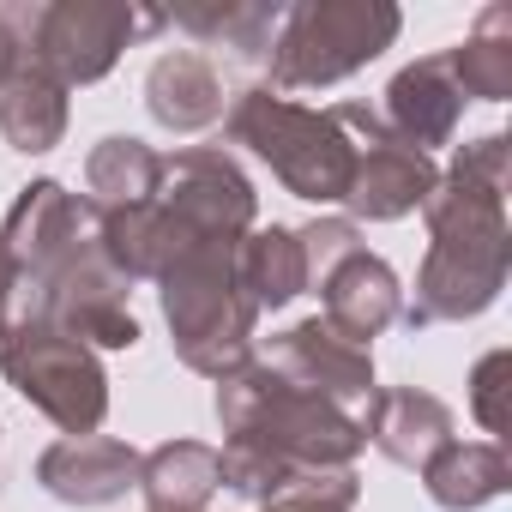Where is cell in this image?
<instances>
[{
  "mask_svg": "<svg viewBox=\"0 0 512 512\" xmlns=\"http://www.w3.org/2000/svg\"><path fill=\"white\" fill-rule=\"evenodd\" d=\"M139 458L127 440L109 434H79V440H55L37 458V482L61 500V506H109L127 488H139Z\"/></svg>",
  "mask_w": 512,
  "mask_h": 512,
  "instance_id": "13",
  "label": "cell"
},
{
  "mask_svg": "<svg viewBox=\"0 0 512 512\" xmlns=\"http://www.w3.org/2000/svg\"><path fill=\"white\" fill-rule=\"evenodd\" d=\"M362 434H368V446L380 458H392L404 470H422L446 440H458L452 434V410L434 392H422V386H386V392H374L368 410H362Z\"/></svg>",
  "mask_w": 512,
  "mask_h": 512,
  "instance_id": "15",
  "label": "cell"
},
{
  "mask_svg": "<svg viewBox=\"0 0 512 512\" xmlns=\"http://www.w3.org/2000/svg\"><path fill=\"white\" fill-rule=\"evenodd\" d=\"M235 278H241V296L260 308V314L290 308V302L308 290V260H302L296 229H284V223L247 229V235L235 241Z\"/></svg>",
  "mask_w": 512,
  "mask_h": 512,
  "instance_id": "18",
  "label": "cell"
},
{
  "mask_svg": "<svg viewBox=\"0 0 512 512\" xmlns=\"http://www.w3.org/2000/svg\"><path fill=\"white\" fill-rule=\"evenodd\" d=\"M296 241H302V260H308V284H320L338 260H350L362 247V229L350 217H314V223L296 229Z\"/></svg>",
  "mask_w": 512,
  "mask_h": 512,
  "instance_id": "25",
  "label": "cell"
},
{
  "mask_svg": "<svg viewBox=\"0 0 512 512\" xmlns=\"http://www.w3.org/2000/svg\"><path fill=\"white\" fill-rule=\"evenodd\" d=\"M13 326H19V314H13V278H7V260H0V344L13 338Z\"/></svg>",
  "mask_w": 512,
  "mask_h": 512,
  "instance_id": "28",
  "label": "cell"
},
{
  "mask_svg": "<svg viewBox=\"0 0 512 512\" xmlns=\"http://www.w3.org/2000/svg\"><path fill=\"white\" fill-rule=\"evenodd\" d=\"M404 31L392 0H296L272 37V91H326L380 61Z\"/></svg>",
  "mask_w": 512,
  "mask_h": 512,
  "instance_id": "6",
  "label": "cell"
},
{
  "mask_svg": "<svg viewBox=\"0 0 512 512\" xmlns=\"http://www.w3.org/2000/svg\"><path fill=\"white\" fill-rule=\"evenodd\" d=\"M157 205L193 241H241L247 229H260V193H253L247 169L217 145H187L163 157Z\"/></svg>",
  "mask_w": 512,
  "mask_h": 512,
  "instance_id": "9",
  "label": "cell"
},
{
  "mask_svg": "<svg viewBox=\"0 0 512 512\" xmlns=\"http://www.w3.org/2000/svg\"><path fill=\"white\" fill-rule=\"evenodd\" d=\"M422 488L440 512H476L512 488V464H506L500 440H446L422 464Z\"/></svg>",
  "mask_w": 512,
  "mask_h": 512,
  "instance_id": "17",
  "label": "cell"
},
{
  "mask_svg": "<svg viewBox=\"0 0 512 512\" xmlns=\"http://www.w3.org/2000/svg\"><path fill=\"white\" fill-rule=\"evenodd\" d=\"M145 31H163V13L127 7V0H49V7L19 13L25 61H37L67 91L109 79L121 49Z\"/></svg>",
  "mask_w": 512,
  "mask_h": 512,
  "instance_id": "8",
  "label": "cell"
},
{
  "mask_svg": "<svg viewBox=\"0 0 512 512\" xmlns=\"http://www.w3.org/2000/svg\"><path fill=\"white\" fill-rule=\"evenodd\" d=\"M0 260L13 278V314L31 326H55L85 350H133L139 320L127 308V278L97 247L91 199L67 193L61 181L19 187L7 223H0Z\"/></svg>",
  "mask_w": 512,
  "mask_h": 512,
  "instance_id": "1",
  "label": "cell"
},
{
  "mask_svg": "<svg viewBox=\"0 0 512 512\" xmlns=\"http://www.w3.org/2000/svg\"><path fill=\"white\" fill-rule=\"evenodd\" d=\"M157 187H163V157L145 139L109 133L91 145V157H85V199L91 205H145V199H157Z\"/></svg>",
  "mask_w": 512,
  "mask_h": 512,
  "instance_id": "23",
  "label": "cell"
},
{
  "mask_svg": "<svg viewBox=\"0 0 512 512\" xmlns=\"http://www.w3.org/2000/svg\"><path fill=\"white\" fill-rule=\"evenodd\" d=\"M356 494H362L356 470H314V476H296L284 494H272L260 512H350Z\"/></svg>",
  "mask_w": 512,
  "mask_h": 512,
  "instance_id": "24",
  "label": "cell"
},
{
  "mask_svg": "<svg viewBox=\"0 0 512 512\" xmlns=\"http://www.w3.org/2000/svg\"><path fill=\"white\" fill-rule=\"evenodd\" d=\"M223 133L229 145H247L260 157L284 181V193L308 205H344L350 175H356V139L338 121V109H308L272 85H247L229 97Z\"/></svg>",
  "mask_w": 512,
  "mask_h": 512,
  "instance_id": "5",
  "label": "cell"
},
{
  "mask_svg": "<svg viewBox=\"0 0 512 512\" xmlns=\"http://www.w3.org/2000/svg\"><path fill=\"white\" fill-rule=\"evenodd\" d=\"M266 368H278L290 386H302V392H314V398H326V404H338L350 416H362L368 398L380 392L374 386V350L338 338L326 320H302V326L278 332Z\"/></svg>",
  "mask_w": 512,
  "mask_h": 512,
  "instance_id": "11",
  "label": "cell"
},
{
  "mask_svg": "<svg viewBox=\"0 0 512 512\" xmlns=\"http://www.w3.org/2000/svg\"><path fill=\"white\" fill-rule=\"evenodd\" d=\"M332 109L350 127V139H356V175H350V193H344L350 223H398V217L422 211L428 193L440 187L434 157H422L404 139H392L386 121L368 103H332Z\"/></svg>",
  "mask_w": 512,
  "mask_h": 512,
  "instance_id": "10",
  "label": "cell"
},
{
  "mask_svg": "<svg viewBox=\"0 0 512 512\" xmlns=\"http://www.w3.org/2000/svg\"><path fill=\"white\" fill-rule=\"evenodd\" d=\"M0 133L13 151L43 157L67 139V85H55L37 61H25L7 85H0Z\"/></svg>",
  "mask_w": 512,
  "mask_h": 512,
  "instance_id": "21",
  "label": "cell"
},
{
  "mask_svg": "<svg viewBox=\"0 0 512 512\" xmlns=\"http://www.w3.org/2000/svg\"><path fill=\"white\" fill-rule=\"evenodd\" d=\"M314 290L326 296V314H320V320H326L338 338L362 344V350L404 314V284H398V272L380 260V253H368V247H356L350 260H338Z\"/></svg>",
  "mask_w": 512,
  "mask_h": 512,
  "instance_id": "14",
  "label": "cell"
},
{
  "mask_svg": "<svg viewBox=\"0 0 512 512\" xmlns=\"http://www.w3.org/2000/svg\"><path fill=\"white\" fill-rule=\"evenodd\" d=\"M223 103H229L223 73L199 49H169L145 73V109L169 133H205L211 121H223Z\"/></svg>",
  "mask_w": 512,
  "mask_h": 512,
  "instance_id": "16",
  "label": "cell"
},
{
  "mask_svg": "<svg viewBox=\"0 0 512 512\" xmlns=\"http://www.w3.org/2000/svg\"><path fill=\"white\" fill-rule=\"evenodd\" d=\"M506 368H512L506 350H488L470 368V410H476V422L488 434H506Z\"/></svg>",
  "mask_w": 512,
  "mask_h": 512,
  "instance_id": "26",
  "label": "cell"
},
{
  "mask_svg": "<svg viewBox=\"0 0 512 512\" xmlns=\"http://www.w3.org/2000/svg\"><path fill=\"white\" fill-rule=\"evenodd\" d=\"M157 296H163V320H169V344L181 368L205 380H229L235 368L253 362L260 308L241 296L235 241H187L157 272Z\"/></svg>",
  "mask_w": 512,
  "mask_h": 512,
  "instance_id": "4",
  "label": "cell"
},
{
  "mask_svg": "<svg viewBox=\"0 0 512 512\" xmlns=\"http://www.w3.org/2000/svg\"><path fill=\"white\" fill-rule=\"evenodd\" d=\"M0 374H7V386L31 410H43L67 440L97 434L103 416H109V374H103L97 350H85L79 338H67L55 326L19 320L13 338L0 344Z\"/></svg>",
  "mask_w": 512,
  "mask_h": 512,
  "instance_id": "7",
  "label": "cell"
},
{
  "mask_svg": "<svg viewBox=\"0 0 512 512\" xmlns=\"http://www.w3.org/2000/svg\"><path fill=\"white\" fill-rule=\"evenodd\" d=\"M25 67V37H19V13L0 7V85Z\"/></svg>",
  "mask_w": 512,
  "mask_h": 512,
  "instance_id": "27",
  "label": "cell"
},
{
  "mask_svg": "<svg viewBox=\"0 0 512 512\" xmlns=\"http://www.w3.org/2000/svg\"><path fill=\"white\" fill-rule=\"evenodd\" d=\"M217 422L229 434L217 452V482L253 506L284 494L296 476L356 470L368 446L362 416L290 386L266 362H247L229 380H217Z\"/></svg>",
  "mask_w": 512,
  "mask_h": 512,
  "instance_id": "3",
  "label": "cell"
},
{
  "mask_svg": "<svg viewBox=\"0 0 512 512\" xmlns=\"http://www.w3.org/2000/svg\"><path fill=\"white\" fill-rule=\"evenodd\" d=\"M380 121H386L392 139H404L422 157H434V145H452V133L464 121V91H458L446 55H422L404 73H392Z\"/></svg>",
  "mask_w": 512,
  "mask_h": 512,
  "instance_id": "12",
  "label": "cell"
},
{
  "mask_svg": "<svg viewBox=\"0 0 512 512\" xmlns=\"http://www.w3.org/2000/svg\"><path fill=\"white\" fill-rule=\"evenodd\" d=\"M506 187H512V139L482 133L458 145L452 169L428 193V260L416 272V296L398 314L410 332L476 320L500 302L512 272V223H506Z\"/></svg>",
  "mask_w": 512,
  "mask_h": 512,
  "instance_id": "2",
  "label": "cell"
},
{
  "mask_svg": "<svg viewBox=\"0 0 512 512\" xmlns=\"http://www.w3.org/2000/svg\"><path fill=\"white\" fill-rule=\"evenodd\" d=\"M278 19L284 7L272 0H199V7H175L163 13V25L211 43V49H229L235 61H266L272 55V37H278Z\"/></svg>",
  "mask_w": 512,
  "mask_h": 512,
  "instance_id": "20",
  "label": "cell"
},
{
  "mask_svg": "<svg viewBox=\"0 0 512 512\" xmlns=\"http://www.w3.org/2000/svg\"><path fill=\"white\" fill-rule=\"evenodd\" d=\"M217 452L205 440H163L139 458V494L145 512H205L217 494Z\"/></svg>",
  "mask_w": 512,
  "mask_h": 512,
  "instance_id": "19",
  "label": "cell"
},
{
  "mask_svg": "<svg viewBox=\"0 0 512 512\" xmlns=\"http://www.w3.org/2000/svg\"><path fill=\"white\" fill-rule=\"evenodd\" d=\"M446 67L464 91V103H506L512 97V7L494 0V7L476 13L470 37L458 49H446Z\"/></svg>",
  "mask_w": 512,
  "mask_h": 512,
  "instance_id": "22",
  "label": "cell"
}]
</instances>
